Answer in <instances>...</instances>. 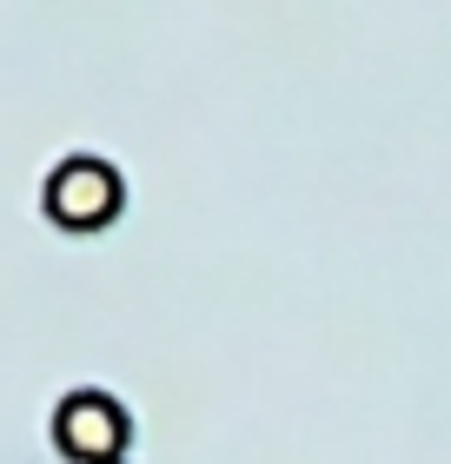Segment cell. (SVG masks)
<instances>
[{
  "instance_id": "6da1fadb",
  "label": "cell",
  "mask_w": 451,
  "mask_h": 464,
  "mask_svg": "<svg viewBox=\"0 0 451 464\" xmlns=\"http://www.w3.org/2000/svg\"><path fill=\"white\" fill-rule=\"evenodd\" d=\"M40 206H47V219L67 226V232H100V226L120 219L126 179H120V166L100 160V153H67L47 173V186H40Z\"/></svg>"
},
{
  "instance_id": "7a4b0ae2",
  "label": "cell",
  "mask_w": 451,
  "mask_h": 464,
  "mask_svg": "<svg viewBox=\"0 0 451 464\" xmlns=\"http://www.w3.org/2000/svg\"><path fill=\"white\" fill-rule=\"evenodd\" d=\"M126 438H133V418H126V405L113 392H100V385H80V392H67L54 405V445L74 464H120Z\"/></svg>"
},
{
  "instance_id": "3957f363",
  "label": "cell",
  "mask_w": 451,
  "mask_h": 464,
  "mask_svg": "<svg viewBox=\"0 0 451 464\" xmlns=\"http://www.w3.org/2000/svg\"><path fill=\"white\" fill-rule=\"evenodd\" d=\"M120 464H126V458H120Z\"/></svg>"
}]
</instances>
